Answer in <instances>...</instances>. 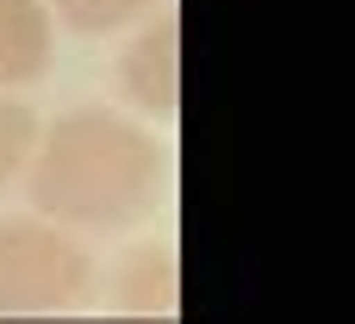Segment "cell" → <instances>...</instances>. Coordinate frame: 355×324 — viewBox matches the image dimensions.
Instances as JSON below:
<instances>
[{
  "instance_id": "obj_3",
  "label": "cell",
  "mask_w": 355,
  "mask_h": 324,
  "mask_svg": "<svg viewBox=\"0 0 355 324\" xmlns=\"http://www.w3.org/2000/svg\"><path fill=\"white\" fill-rule=\"evenodd\" d=\"M175 44H181V25L175 19H156L131 50H125V94L144 106V112H156V119H168L175 112V100H181V56H175Z\"/></svg>"
},
{
  "instance_id": "obj_6",
  "label": "cell",
  "mask_w": 355,
  "mask_h": 324,
  "mask_svg": "<svg viewBox=\"0 0 355 324\" xmlns=\"http://www.w3.org/2000/svg\"><path fill=\"white\" fill-rule=\"evenodd\" d=\"M144 6H156V0H56V12H62L75 31H112V25L137 19Z\"/></svg>"
},
{
  "instance_id": "obj_7",
  "label": "cell",
  "mask_w": 355,
  "mask_h": 324,
  "mask_svg": "<svg viewBox=\"0 0 355 324\" xmlns=\"http://www.w3.org/2000/svg\"><path fill=\"white\" fill-rule=\"evenodd\" d=\"M31 137H37L31 112H25V106H12V100H0V187L12 181V169H25Z\"/></svg>"
},
{
  "instance_id": "obj_4",
  "label": "cell",
  "mask_w": 355,
  "mask_h": 324,
  "mask_svg": "<svg viewBox=\"0 0 355 324\" xmlns=\"http://www.w3.org/2000/svg\"><path fill=\"white\" fill-rule=\"evenodd\" d=\"M50 62V19L37 0H0V87L6 81H37Z\"/></svg>"
},
{
  "instance_id": "obj_2",
  "label": "cell",
  "mask_w": 355,
  "mask_h": 324,
  "mask_svg": "<svg viewBox=\"0 0 355 324\" xmlns=\"http://www.w3.org/2000/svg\"><path fill=\"white\" fill-rule=\"evenodd\" d=\"M87 293V256L69 231L12 219L0 225V318L62 312Z\"/></svg>"
},
{
  "instance_id": "obj_5",
  "label": "cell",
  "mask_w": 355,
  "mask_h": 324,
  "mask_svg": "<svg viewBox=\"0 0 355 324\" xmlns=\"http://www.w3.org/2000/svg\"><path fill=\"white\" fill-rule=\"evenodd\" d=\"M119 306L125 312H168L175 306V250L168 244H156V250H144V256L125 262Z\"/></svg>"
},
{
  "instance_id": "obj_1",
  "label": "cell",
  "mask_w": 355,
  "mask_h": 324,
  "mask_svg": "<svg viewBox=\"0 0 355 324\" xmlns=\"http://www.w3.org/2000/svg\"><path fill=\"white\" fill-rule=\"evenodd\" d=\"M156 181H162V150L137 125L112 112H69L37 150L31 200L44 219L62 225H125Z\"/></svg>"
}]
</instances>
